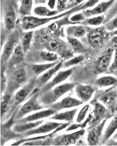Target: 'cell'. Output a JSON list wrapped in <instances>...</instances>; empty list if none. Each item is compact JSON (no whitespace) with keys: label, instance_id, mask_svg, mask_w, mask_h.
Segmentation results:
<instances>
[{"label":"cell","instance_id":"6da1fadb","mask_svg":"<svg viewBox=\"0 0 117 146\" xmlns=\"http://www.w3.org/2000/svg\"><path fill=\"white\" fill-rule=\"evenodd\" d=\"M67 16H70L68 13L67 10L64 11L58 15L51 17H40L31 15L26 16L23 17L22 18L21 25L23 30L31 31Z\"/></svg>","mask_w":117,"mask_h":146},{"label":"cell","instance_id":"7a4b0ae2","mask_svg":"<svg viewBox=\"0 0 117 146\" xmlns=\"http://www.w3.org/2000/svg\"><path fill=\"white\" fill-rule=\"evenodd\" d=\"M75 86L73 83H67L55 86L52 89L43 93L40 98V101L44 105H52L66 93L72 90Z\"/></svg>","mask_w":117,"mask_h":146},{"label":"cell","instance_id":"3957f363","mask_svg":"<svg viewBox=\"0 0 117 146\" xmlns=\"http://www.w3.org/2000/svg\"><path fill=\"white\" fill-rule=\"evenodd\" d=\"M36 93L33 95L28 101L22 105L14 116L15 119L19 120L23 118L25 115L33 111H35L43 108V106L39 104L38 101V94Z\"/></svg>","mask_w":117,"mask_h":146},{"label":"cell","instance_id":"277c9868","mask_svg":"<svg viewBox=\"0 0 117 146\" xmlns=\"http://www.w3.org/2000/svg\"><path fill=\"white\" fill-rule=\"evenodd\" d=\"M18 40L19 33L17 31H15L10 35L4 45L1 56V63L4 64L9 60L15 48L17 45Z\"/></svg>","mask_w":117,"mask_h":146},{"label":"cell","instance_id":"5b68a950","mask_svg":"<svg viewBox=\"0 0 117 146\" xmlns=\"http://www.w3.org/2000/svg\"><path fill=\"white\" fill-rule=\"evenodd\" d=\"M72 73V69L58 72L51 81L47 83L41 88V92L45 93L51 90L55 86L64 82L65 80L68 79Z\"/></svg>","mask_w":117,"mask_h":146},{"label":"cell","instance_id":"8992f818","mask_svg":"<svg viewBox=\"0 0 117 146\" xmlns=\"http://www.w3.org/2000/svg\"><path fill=\"white\" fill-rule=\"evenodd\" d=\"M116 0H108L104 1L94 7L93 9H88L82 11V13L84 15L85 18H89L100 15L102 13L106 12L110 9L112 6L113 4L115 3Z\"/></svg>","mask_w":117,"mask_h":146},{"label":"cell","instance_id":"52a82bcc","mask_svg":"<svg viewBox=\"0 0 117 146\" xmlns=\"http://www.w3.org/2000/svg\"><path fill=\"white\" fill-rule=\"evenodd\" d=\"M85 130L82 128L79 131L70 134L60 136L56 140V145L68 146L76 144L80 138L84 135Z\"/></svg>","mask_w":117,"mask_h":146},{"label":"cell","instance_id":"ba28073f","mask_svg":"<svg viewBox=\"0 0 117 146\" xmlns=\"http://www.w3.org/2000/svg\"><path fill=\"white\" fill-rule=\"evenodd\" d=\"M106 123V119L103 120L89 129L87 139L89 145L96 146L98 144Z\"/></svg>","mask_w":117,"mask_h":146},{"label":"cell","instance_id":"9c48e42d","mask_svg":"<svg viewBox=\"0 0 117 146\" xmlns=\"http://www.w3.org/2000/svg\"><path fill=\"white\" fill-rule=\"evenodd\" d=\"M82 101L80 100L72 97L71 96L66 97L61 101L56 102L51 105V108L56 111L71 108H75L81 105Z\"/></svg>","mask_w":117,"mask_h":146},{"label":"cell","instance_id":"30bf717a","mask_svg":"<svg viewBox=\"0 0 117 146\" xmlns=\"http://www.w3.org/2000/svg\"><path fill=\"white\" fill-rule=\"evenodd\" d=\"M105 37L104 29L96 28L92 29L88 35V40L90 45L94 48L100 47L102 45Z\"/></svg>","mask_w":117,"mask_h":146},{"label":"cell","instance_id":"8fae6325","mask_svg":"<svg viewBox=\"0 0 117 146\" xmlns=\"http://www.w3.org/2000/svg\"><path fill=\"white\" fill-rule=\"evenodd\" d=\"M26 72L23 69L16 70L13 72L10 79V84L9 85V90L13 92L26 82Z\"/></svg>","mask_w":117,"mask_h":146},{"label":"cell","instance_id":"7c38bea8","mask_svg":"<svg viewBox=\"0 0 117 146\" xmlns=\"http://www.w3.org/2000/svg\"><path fill=\"white\" fill-rule=\"evenodd\" d=\"M63 125V123L49 121L45 123L41 126L35 127V129H31L25 133V135L26 137L31 135L41 134V133H48L49 132L55 130L58 127Z\"/></svg>","mask_w":117,"mask_h":146},{"label":"cell","instance_id":"4fadbf2b","mask_svg":"<svg viewBox=\"0 0 117 146\" xmlns=\"http://www.w3.org/2000/svg\"><path fill=\"white\" fill-rule=\"evenodd\" d=\"M37 80L33 79L31 80L27 84L18 90L14 96L15 99V104L18 105L20 103H22L24 101L28 95L31 93L35 85H36Z\"/></svg>","mask_w":117,"mask_h":146},{"label":"cell","instance_id":"5bb4252c","mask_svg":"<svg viewBox=\"0 0 117 146\" xmlns=\"http://www.w3.org/2000/svg\"><path fill=\"white\" fill-rule=\"evenodd\" d=\"M56 112V110H53L52 108L44 110L21 118L19 120H18V123H25V122L35 121L37 120H41L43 118L52 116L53 115L55 114Z\"/></svg>","mask_w":117,"mask_h":146},{"label":"cell","instance_id":"9a60e30c","mask_svg":"<svg viewBox=\"0 0 117 146\" xmlns=\"http://www.w3.org/2000/svg\"><path fill=\"white\" fill-rule=\"evenodd\" d=\"M63 61L61 60L54 67L48 70L46 72L43 74L41 76H40L36 81V85L39 87H43L45 84L48 83L53 76L63 66Z\"/></svg>","mask_w":117,"mask_h":146},{"label":"cell","instance_id":"2e32d148","mask_svg":"<svg viewBox=\"0 0 117 146\" xmlns=\"http://www.w3.org/2000/svg\"><path fill=\"white\" fill-rule=\"evenodd\" d=\"M94 92L93 88L88 85H79L76 87V92L80 100L86 102L90 99Z\"/></svg>","mask_w":117,"mask_h":146},{"label":"cell","instance_id":"e0dca14e","mask_svg":"<svg viewBox=\"0 0 117 146\" xmlns=\"http://www.w3.org/2000/svg\"><path fill=\"white\" fill-rule=\"evenodd\" d=\"M62 12L58 10H51L49 7L37 6L33 9V13L35 16L40 17H51L58 15Z\"/></svg>","mask_w":117,"mask_h":146},{"label":"cell","instance_id":"ac0fdd59","mask_svg":"<svg viewBox=\"0 0 117 146\" xmlns=\"http://www.w3.org/2000/svg\"><path fill=\"white\" fill-rule=\"evenodd\" d=\"M43 123V120H39L35 121L18 123L17 125L14 126L13 131L17 133L26 132L39 127Z\"/></svg>","mask_w":117,"mask_h":146},{"label":"cell","instance_id":"d6986e66","mask_svg":"<svg viewBox=\"0 0 117 146\" xmlns=\"http://www.w3.org/2000/svg\"><path fill=\"white\" fill-rule=\"evenodd\" d=\"M24 54V52L20 44H17L9 59V67H13L20 64L23 60Z\"/></svg>","mask_w":117,"mask_h":146},{"label":"cell","instance_id":"ffe728a7","mask_svg":"<svg viewBox=\"0 0 117 146\" xmlns=\"http://www.w3.org/2000/svg\"><path fill=\"white\" fill-rule=\"evenodd\" d=\"M78 111V108L71 110L61 113H57L51 117L52 120H61L67 122H71L74 119V117Z\"/></svg>","mask_w":117,"mask_h":146},{"label":"cell","instance_id":"44dd1931","mask_svg":"<svg viewBox=\"0 0 117 146\" xmlns=\"http://www.w3.org/2000/svg\"><path fill=\"white\" fill-rule=\"evenodd\" d=\"M66 33L68 36L80 38L85 35L86 29L83 25H72L66 28Z\"/></svg>","mask_w":117,"mask_h":146},{"label":"cell","instance_id":"7402d4cb","mask_svg":"<svg viewBox=\"0 0 117 146\" xmlns=\"http://www.w3.org/2000/svg\"><path fill=\"white\" fill-rule=\"evenodd\" d=\"M16 15L13 9L10 10L5 16L4 24L7 30L11 31L15 28L16 25Z\"/></svg>","mask_w":117,"mask_h":146},{"label":"cell","instance_id":"603a6c76","mask_svg":"<svg viewBox=\"0 0 117 146\" xmlns=\"http://www.w3.org/2000/svg\"><path fill=\"white\" fill-rule=\"evenodd\" d=\"M68 43L70 47L76 53H84L87 51V48L77 38L73 37L67 36Z\"/></svg>","mask_w":117,"mask_h":146},{"label":"cell","instance_id":"cb8c5ba5","mask_svg":"<svg viewBox=\"0 0 117 146\" xmlns=\"http://www.w3.org/2000/svg\"><path fill=\"white\" fill-rule=\"evenodd\" d=\"M33 31H27L22 34L20 36V45L24 54L28 52L31 47V43L33 39Z\"/></svg>","mask_w":117,"mask_h":146},{"label":"cell","instance_id":"d4e9b609","mask_svg":"<svg viewBox=\"0 0 117 146\" xmlns=\"http://www.w3.org/2000/svg\"><path fill=\"white\" fill-rule=\"evenodd\" d=\"M65 44L62 43L57 39H51L47 44V48L49 50L55 52L57 54H62V52L68 51L65 47Z\"/></svg>","mask_w":117,"mask_h":146},{"label":"cell","instance_id":"484cf974","mask_svg":"<svg viewBox=\"0 0 117 146\" xmlns=\"http://www.w3.org/2000/svg\"><path fill=\"white\" fill-rule=\"evenodd\" d=\"M100 0H88L85 2H83L77 6L74 7L71 9L68 10V13L71 15L80 11H83L88 8H91L97 4Z\"/></svg>","mask_w":117,"mask_h":146},{"label":"cell","instance_id":"4316f807","mask_svg":"<svg viewBox=\"0 0 117 146\" xmlns=\"http://www.w3.org/2000/svg\"><path fill=\"white\" fill-rule=\"evenodd\" d=\"M33 0H20L19 13L24 16L31 15L33 10Z\"/></svg>","mask_w":117,"mask_h":146},{"label":"cell","instance_id":"83f0119b","mask_svg":"<svg viewBox=\"0 0 117 146\" xmlns=\"http://www.w3.org/2000/svg\"><path fill=\"white\" fill-rule=\"evenodd\" d=\"M58 62L59 61L57 60L55 62H49L45 64H33L31 66V68L36 75H39L44 72L54 67Z\"/></svg>","mask_w":117,"mask_h":146},{"label":"cell","instance_id":"f1b7e54d","mask_svg":"<svg viewBox=\"0 0 117 146\" xmlns=\"http://www.w3.org/2000/svg\"><path fill=\"white\" fill-rule=\"evenodd\" d=\"M112 60V54H108L103 56L100 59L97 65V69L100 72H104L110 68Z\"/></svg>","mask_w":117,"mask_h":146},{"label":"cell","instance_id":"f546056e","mask_svg":"<svg viewBox=\"0 0 117 146\" xmlns=\"http://www.w3.org/2000/svg\"><path fill=\"white\" fill-rule=\"evenodd\" d=\"M106 16L104 15H98L96 17L87 18L81 22V24L89 26H100L104 23Z\"/></svg>","mask_w":117,"mask_h":146},{"label":"cell","instance_id":"4dcf8cb0","mask_svg":"<svg viewBox=\"0 0 117 146\" xmlns=\"http://www.w3.org/2000/svg\"><path fill=\"white\" fill-rule=\"evenodd\" d=\"M117 129V114L113 117L111 122L109 123L108 126L106 127L104 131V135L103 138L104 142H106L108 140L111 135L114 133Z\"/></svg>","mask_w":117,"mask_h":146},{"label":"cell","instance_id":"1f68e13d","mask_svg":"<svg viewBox=\"0 0 117 146\" xmlns=\"http://www.w3.org/2000/svg\"><path fill=\"white\" fill-rule=\"evenodd\" d=\"M106 110L104 106L102 104L96 102L94 104V108L93 110L94 119L92 120V123H96L100 120L106 113Z\"/></svg>","mask_w":117,"mask_h":146},{"label":"cell","instance_id":"d6a6232c","mask_svg":"<svg viewBox=\"0 0 117 146\" xmlns=\"http://www.w3.org/2000/svg\"><path fill=\"white\" fill-rule=\"evenodd\" d=\"M12 97L9 93H7L2 97L1 102V116L3 117L9 110Z\"/></svg>","mask_w":117,"mask_h":146},{"label":"cell","instance_id":"836d02e7","mask_svg":"<svg viewBox=\"0 0 117 146\" xmlns=\"http://www.w3.org/2000/svg\"><path fill=\"white\" fill-rule=\"evenodd\" d=\"M40 56L43 60L50 62H56L59 58L58 54L49 50L41 52Z\"/></svg>","mask_w":117,"mask_h":146},{"label":"cell","instance_id":"e575fe53","mask_svg":"<svg viewBox=\"0 0 117 146\" xmlns=\"http://www.w3.org/2000/svg\"><path fill=\"white\" fill-rule=\"evenodd\" d=\"M117 82V80L116 78L110 76L102 77L98 80V85L102 87L111 86L116 84Z\"/></svg>","mask_w":117,"mask_h":146},{"label":"cell","instance_id":"d590c367","mask_svg":"<svg viewBox=\"0 0 117 146\" xmlns=\"http://www.w3.org/2000/svg\"><path fill=\"white\" fill-rule=\"evenodd\" d=\"M86 18L83 15L82 12L79 13H74L70 15L69 17L70 21L73 24H78L81 23Z\"/></svg>","mask_w":117,"mask_h":146},{"label":"cell","instance_id":"8d00e7d4","mask_svg":"<svg viewBox=\"0 0 117 146\" xmlns=\"http://www.w3.org/2000/svg\"><path fill=\"white\" fill-rule=\"evenodd\" d=\"M83 59H84V58L81 55L77 56L76 57L71 58L69 60H67L63 63V67L64 68H68L70 66L76 65V64L80 63V62H81L83 60Z\"/></svg>","mask_w":117,"mask_h":146},{"label":"cell","instance_id":"74e56055","mask_svg":"<svg viewBox=\"0 0 117 146\" xmlns=\"http://www.w3.org/2000/svg\"><path fill=\"white\" fill-rule=\"evenodd\" d=\"M117 15V0L113 4L111 8L108 10V12L106 14L104 23L115 17Z\"/></svg>","mask_w":117,"mask_h":146},{"label":"cell","instance_id":"f35d334b","mask_svg":"<svg viewBox=\"0 0 117 146\" xmlns=\"http://www.w3.org/2000/svg\"><path fill=\"white\" fill-rule=\"evenodd\" d=\"M105 28L109 31H113L117 29V15L108 21L104 23Z\"/></svg>","mask_w":117,"mask_h":146},{"label":"cell","instance_id":"ab89813d","mask_svg":"<svg viewBox=\"0 0 117 146\" xmlns=\"http://www.w3.org/2000/svg\"><path fill=\"white\" fill-rule=\"evenodd\" d=\"M89 105L88 104L85 105L80 110V111L78 113L77 117L76 118V121L77 123H81L83 120H84L86 115L87 114V112L89 110Z\"/></svg>","mask_w":117,"mask_h":146},{"label":"cell","instance_id":"60d3db41","mask_svg":"<svg viewBox=\"0 0 117 146\" xmlns=\"http://www.w3.org/2000/svg\"><path fill=\"white\" fill-rule=\"evenodd\" d=\"M115 95L114 93H108L101 98V101L106 104H110L112 103L115 99Z\"/></svg>","mask_w":117,"mask_h":146},{"label":"cell","instance_id":"b9f144b4","mask_svg":"<svg viewBox=\"0 0 117 146\" xmlns=\"http://www.w3.org/2000/svg\"><path fill=\"white\" fill-rule=\"evenodd\" d=\"M69 0H57L56 8L60 12L65 11V8L67 6Z\"/></svg>","mask_w":117,"mask_h":146},{"label":"cell","instance_id":"7bdbcfd3","mask_svg":"<svg viewBox=\"0 0 117 146\" xmlns=\"http://www.w3.org/2000/svg\"><path fill=\"white\" fill-rule=\"evenodd\" d=\"M6 85V78L5 75L4 68H3L1 70V93L3 92V91L5 88Z\"/></svg>","mask_w":117,"mask_h":146},{"label":"cell","instance_id":"ee69618b","mask_svg":"<svg viewBox=\"0 0 117 146\" xmlns=\"http://www.w3.org/2000/svg\"><path fill=\"white\" fill-rule=\"evenodd\" d=\"M110 71L111 72L117 70V48L115 50V55H114V58L112 64L109 68Z\"/></svg>","mask_w":117,"mask_h":146},{"label":"cell","instance_id":"f6af8a7d","mask_svg":"<svg viewBox=\"0 0 117 146\" xmlns=\"http://www.w3.org/2000/svg\"><path fill=\"white\" fill-rule=\"evenodd\" d=\"M85 0H74L73 2L70 4L68 5L65 8V11H67L69 9H71L74 7L77 6L79 5L82 4V3L84 2Z\"/></svg>","mask_w":117,"mask_h":146},{"label":"cell","instance_id":"bcb514c9","mask_svg":"<svg viewBox=\"0 0 117 146\" xmlns=\"http://www.w3.org/2000/svg\"><path fill=\"white\" fill-rule=\"evenodd\" d=\"M57 0H48L47 5L50 9L51 10H55V8L57 6Z\"/></svg>","mask_w":117,"mask_h":146},{"label":"cell","instance_id":"7dc6e473","mask_svg":"<svg viewBox=\"0 0 117 146\" xmlns=\"http://www.w3.org/2000/svg\"><path fill=\"white\" fill-rule=\"evenodd\" d=\"M47 1L48 0H34V2L36 5L45 4Z\"/></svg>","mask_w":117,"mask_h":146},{"label":"cell","instance_id":"c3c4849f","mask_svg":"<svg viewBox=\"0 0 117 146\" xmlns=\"http://www.w3.org/2000/svg\"><path fill=\"white\" fill-rule=\"evenodd\" d=\"M112 42L114 43L115 44H117V35L113 36L112 38L111 39Z\"/></svg>","mask_w":117,"mask_h":146},{"label":"cell","instance_id":"681fc988","mask_svg":"<svg viewBox=\"0 0 117 146\" xmlns=\"http://www.w3.org/2000/svg\"><path fill=\"white\" fill-rule=\"evenodd\" d=\"M111 35L112 36H115V35H117V29L112 31L111 33Z\"/></svg>","mask_w":117,"mask_h":146},{"label":"cell","instance_id":"f907efd6","mask_svg":"<svg viewBox=\"0 0 117 146\" xmlns=\"http://www.w3.org/2000/svg\"><path fill=\"white\" fill-rule=\"evenodd\" d=\"M104 1H108V0H104Z\"/></svg>","mask_w":117,"mask_h":146}]
</instances>
